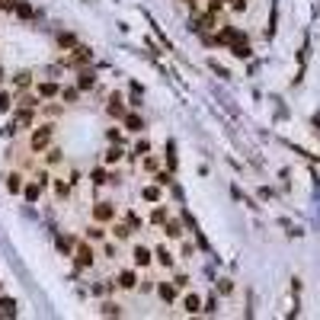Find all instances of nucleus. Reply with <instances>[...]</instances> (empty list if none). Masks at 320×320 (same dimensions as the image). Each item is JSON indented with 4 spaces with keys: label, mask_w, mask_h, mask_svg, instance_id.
<instances>
[{
    "label": "nucleus",
    "mask_w": 320,
    "mask_h": 320,
    "mask_svg": "<svg viewBox=\"0 0 320 320\" xmlns=\"http://www.w3.org/2000/svg\"><path fill=\"white\" fill-rule=\"evenodd\" d=\"M52 141H55V125H39V128H32V135H29V147L35 154H42V151L52 147Z\"/></svg>",
    "instance_id": "obj_1"
},
{
    "label": "nucleus",
    "mask_w": 320,
    "mask_h": 320,
    "mask_svg": "<svg viewBox=\"0 0 320 320\" xmlns=\"http://www.w3.org/2000/svg\"><path fill=\"white\" fill-rule=\"evenodd\" d=\"M87 61H90V48H87V45H74V52H70V55H61V64H67V67H80Z\"/></svg>",
    "instance_id": "obj_2"
},
{
    "label": "nucleus",
    "mask_w": 320,
    "mask_h": 320,
    "mask_svg": "<svg viewBox=\"0 0 320 320\" xmlns=\"http://www.w3.org/2000/svg\"><path fill=\"white\" fill-rule=\"evenodd\" d=\"M93 256H96V253H93L90 243H77V250H74V266H77L80 272L90 269V266H93Z\"/></svg>",
    "instance_id": "obj_3"
},
{
    "label": "nucleus",
    "mask_w": 320,
    "mask_h": 320,
    "mask_svg": "<svg viewBox=\"0 0 320 320\" xmlns=\"http://www.w3.org/2000/svg\"><path fill=\"white\" fill-rule=\"evenodd\" d=\"M93 221H100V224L115 221V205L112 202H96L93 205Z\"/></svg>",
    "instance_id": "obj_4"
},
{
    "label": "nucleus",
    "mask_w": 320,
    "mask_h": 320,
    "mask_svg": "<svg viewBox=\"0 0 320 320\" xmlns=\"http://www.w3.org/2000/svg\"><path fill=\"white\" fill-rule=\"evenodd\" d=\"M32 122H35V109H26V106H19V109L13 112V122H10V128H13V132H16L19 125L26 128V125H32Z\"/></svg>",
    "instance_id": "obj_5"
},
{
    "label": "nucleus",
    "mask_w": 320,
    "mask_h": 320,
    "mask_svg": "<svg viewBox=\"0 0 320 320\" xmlns=\"http://www.w3.org/2000/svg\"><path fill=\"white\" fill-rule=\"evenodd\" d=\"M35 93H39L42 100H52V96H61V87H58L55 80H39V84H35Z\"/></svg>",
    "instance_id": "obj_6"
},
{
    "label": "nucleus",
    "mask_w": 320,
    "mask_h": 320,
    "mask_svg": "<svg viewBox=\"0 0 320 320\" xmlns=\"http://www.w3.org/2000/svg\"><path fill=\"white\" fill-rule=\"evenodd\" d=\"M106 112H109L112 118H125V115H128V109H125V103H122V96H118V93H112V96H109V103H106Z\"/></svg>",
    "instance_id": "obj_7"
},
{
    "label": "nucleus",
    "mask_w": 320,
    "mask_h": 320,
    "mask_svg": "<svg viewBox=\"0 0 320 320\" xmlns=\"http://www.w3.org/2000/svg\"><path fill=\"white\" fill-rule=\"evenodd\" d=\"M132 259H135V266H141V269H144V266H151L157 256H154V250H147V247H141V243H138L135 250H132Z\"/></svg>",
    "instance_id": "obj_8"
},
{
    "label": "nucleus",
    "mask_w": 320,
    "mask_h": 320,
    "mask_svg": "<svg viewBox=\"0 0 320 320\" xmlns=\"http://www.w3.org/2000/svg\"><path fill=\"white\" fill-rule=\"evenodd\" d=\"M176 288H180L176 282H173V285H167V282H160V285H157V294H160V301H163V304H173V301H176Z\"/></svg>",
    "instance_id": "obj_9"
},
{
    "label": "nucleus",
    "mask_w": 320,
    "mask_h": 320,
    "mask_svg": "<svg viewBox=\"0 0 320 320\" xmlns=\"http://www.w3.org/2000/svg\"><path fill=\"white\" fill-rule=\"evenodd\" d=\"M122 125H125V132H135V135H138L141 128H144V118H141L138 112H128V115L122 118Z\"/></svg>",
    "instance_id": "obj_10"
},
{
    "label": "nucleus",
    "mask_w": 320,
    "mask_h": 320,
    "mask_svg": "<svg viewBox=\"0 0 320 320\" xmlns=\"http://www.w3.org/2000/svg\"><path fill=\"white\" fill-rule=\"evenodd\" d=\"M45 192V189H42V183L39 180H32V183H26V189H22V195H26V202L32 205V202H39V195Z\"/></svg>",
    "instance_id": "obj_11"
},
{
    "label": "nucleus",
    "mask_w": 320,
    "mask_h": 320,
    "mask_svg": "<svg viewBox=\"0 0 320 320\" xmlns=\"http://www.w3.org/2000/svg\"><path fill=\"white\" fill-rule=\"evenodd\" d=\"M112 234H115V240H128L135 234V228L128 221H112Z\"/></svg>",
    "instance_id": "obj_12"
},
{
    "label": "nucleus",
    "mask_w": 320,
    "mask_h": 320,
    "mask_svg": "<svg viewBox=\"0 0 320 320\" xmlns=\"http://www.w3.org/2000/svg\"><path fill=\"white\" fill-rule=\"evenodd\" d=\"M32 87V70H19V74H13V90H29Z\"/></svg>",
    "instance_id": "obj_13"
},
{
    "label": "nucleus",
    "mask_w": 320,
    "mask_h": 320,
    "mask_svg": "<svg viewBox=\"0 0 320 320\" xmlns=\"http://www.w3.org/2000/svg\"><path fill=\"white\" fill-rule=\"evenodd\" d=\"M154 256H157V263H160L163 269H173V266H176V259H173V253L167 250V247H157V250H154Z\"/></svg>",
    "instance_id": "obj_14"
},
{
    "label": "nucleus",
    "mask_w": 320,
    "mask_h": 320,
    "mask_svg": "<svg viewBox=\"0 0 320 320\" xmlns=\"http://www.w3.org/2000/svg\"><path fill=\"white\" fill-rule=\"evenodd\" d=\"M138 285V276L132 269H125V272H118V288H125V291H132Z\"/></svg>",
    "instance_id": "obj_15"
},
{
    "label": "nucleus",
    "mask_w": 320,
    "mask_h": 320,
    "mask_svg": "<svg viewBox=\"0 0 320 320\" xmlns=\"http://www.w3.org/2000/svg\"><path fill=\"white\" fill-rule=\"evenodd\" d=\"M77 87L80 90H93V87H96V77H93V70H80V74H77Z\"/></svg>",
    "instance_id": "obj_16"
},
{
    "label": "nucleus",
    "mask_w": 320,
    "mask_h": 320,
    "mask_svg": "<svg viewBox=\"0 0 320 320\" xmlns=\"http://www.w3.org/2000/svg\"><path fill=\"white\" fill-rule=\"evenodd\" d=\"M52 186H55V195H58V202H64V199L70 195V189H74V183H70V180H67V183H64V180H55Z\"/></svg>",
    "instance_id": "obj_17"
},
{
    "label": "nucleus",
    "mask_w": 320,
    "mask_h": 320,
    "mask_svg": "<svg viewBox=\"0 0 320 320\" xmlns=\"http://www.w3.org/2000/svg\"><path fill=\"white\" fill-rule=\"evenodd\" d=\"M183 311H186V314H199V311H202L199 294H186V298H183Z\"/></svg>",
    "instance_id": "obj_18"
},
{
    "label": "nucleus",
    "mask_w": 320,
    "mask_h": 320,
    "mask_svg": "<svg viewBox=\"0 0 320 320\" xmlns=\"http://www.w3.org/2000/svg\"><path fill=\"white\" fill-rule=\"evenodd\" d=\"M231 55L234 58H250V45H247V39L240 35V39H237L234 45H231Z\"/></svg>",
    "instance_id": "obj_19"
},
{
    "label": "nucleus",
    "mask_w": 320,
    "mask_h": 320,
    "mask_svg": "<svg viewBox=\"0 0 320 320\" xmlns=\"http://www.w3.org/2000/svg\"><path fill=\"white\" fill-rule=\"evenodd\" d=\"M7 189H10L13 195H19L22 189H26V186H22V173H10V176H7Z\"/></svg>",
    "instance_id": "obj_20"
},
{
    "label": "nucleus",
    "mask_w": 320,
    "mask_h": 320,
    "mask_svg": "<svg viewBox=\"0 0 320 320\" xmlns=\"http://www.w3.org/2000/svg\"><path fill=\"white\" fill-rule=\"evenodd\" d=\"M163 234L176 240V237H183V224H180V221H173V218H167V221H163Z\"/></svg>",
    "instance_id": "obj_21"
},
{
    "label": "nucleus",
    "mask_w": 320,
    "mask_h": 320,
    "mask_svg": "<svg viewBox=\"0 0 320 320\" xmlns=\"http://www.w3.org/2000/svg\"><path fill=\"white\" fill-rule=\"evenodd\" d=\"M58 250H61L64 256H74V250H77L74 237H58Z\"/></svg>",
    "instance_id": "obj_22"
},
{
    "label": "nucleus",
    "mask_w": 320,
    "mask_h": 320,
    "mask_svg": "<svg viewBox=\"0 0 320 320\" xmlns=\"http://www.w3.org/2000/svg\"><path fill=\"white\" fill-rule=\"evenodd\" d=\"M170 218V211H167V205H157V208H154L151 211V224H160V228H163V221H167Z\"/></svg>",
    "instance_id": "obj_23"
},
{
    "label": "nucleus",
    "mask_w": 320,
    "mask_h": 320,
    "mask_svg": "<svg viewBox=\"0 0 320 320\" xmlns=\"http://www.w3.org/2000/svg\"><path fill=\"white\" fill-rule=\"evenodd\" d=\"M0 317H16V301L13 298H0Z\"/></svg>",
    "instance_id": "obj_24"
},
{
    "label": "nucleus",
    "mask_w": 320,
    "mask_h": 320,
    "mask_svg": "<svg viewBox=\"0 0 320 320\" xmlns=\"http://www.w3.org/2000/svg\"><path fill=\"white\" fill-rule=\"evenodd\" d=\"M16 106H26V109H39L42 106V96H29V93H19V103Z\"/></svg>",
    "instance_id": "obj_25"
},
{
    "label": "nucleus",
    "mask_w": 320,
    "mask_h": 320,
    "mask_svg": "<svg viewBox=\"0 0 320 320\" xmlns=\"http://www.w3.org/2000/svg\"><path fill=\"white\" fill-rule=\"evenodd\" d=\"M80 93H84L80 87H61V100H64V103H77Z\"/></svg>",
    "instance_id": "obj_26"
},
{
    "label": "nucleus",
    "mask_w": 320,
    "mask_h": 320,
    "mask_svg": "<svg viewBox=\"0 0 320 320\" xmlns=\"http://www.w3.org/2000/svg\"><path fill=\"white\" fill-rule=\"evenodd\" d=\"M122 157H125V151H122V147H118V144H112L109 151H106V157H103V160H106V163H118V160H122Z\"/></svg>",
    "instance_id": "obj_27"
},
{
    "label": "nucleus",
    "mask_w": 320,
    "mask_h": 320,
    "mask_svg": "<svg viewBox=\"0 0 320 320\" xmlns=\"http://www.w3.org/2000/svg\"><path fill=\"white\" fill-rule=\"evenodd\" d=\"M147 151H151V141H147V138H138V144H135V151H132V157H144Z\"/></svg>",
    "instance_id": "obj_28"
},
{
    "label": "nucleus",
    "mask_w": 320,
    "mask_h": 320,
    "mask_svg": "<svg viewBox=\"0 0 320 320\" xmlns=\"http://www.w3.org/2000/svg\"><path fill=\"white\" fill-rule=\"evenodd\" d=\"M141 195H144L147 202H160V189L157 186H144V189H141Z\"/></svg>",
    "instance_id": "obj_29"
},
{
    "label": "nucleus",
    "mask_w": 320,
    "mask_h": 320,
    "mask_svg": "<svg viewBox=\"0 0 320 320\" xmlns=\"http://www.w3.org/2000/svg\"><path fill=\"white\" fill-rule=\"evenodd\" d=\"M87 237H90V240H103V237H106V228H103V224L96 221V224H93V228L87 231Z\"/></svg>",
    "instance_id": "obj_30"
},
{
    "label": "nucleus",
    "mask_w": 320,
    "mask_h": 320,
    "mask_svg": "<svg viewBox=\"0 0 320 320\" xmlns=\"http://www.w3.org/2000/svg\"><path fill=\"white\" fill-rule=\"evenodd\" d=\"M58 45H61V48H74V45H77V39H74L70 32H61V35H58Z\"/></svg>",
    "instance_id": "obj_31"
},
{
    "label": "nucleus",
    "mask_w": 320,
    "mask_h": 320,
    "mask_svg": "<svg viewBox=\"0 0 320 320\" xmlns=\"http://www.w3.org/2000/svg\"><path fill=\"white\" fill-rule=\"evenodd\" d=\"M16 13H19L22 19H32V13H35V10L26 4V0H19V4H16Z\"/></svg>",
    "instance_id": "obj_32"
},
{
    "label": "nucleus",
    "mask_w": 320,
    "mask_h": 320,
    "mask_svg": "<svg viewBox=\"0 0 320 320\" xmlns=\"http://www.w3.org/2000/svg\"><path fill=\"white\" fill-rule=\"evenodd\" d=\"M45 160H48V163H61V160H64V154L58 151V147H48V157H45Z\"/></svg>",
    "instance_id": "obj_33"
},
{
    "label": "nucleus",
    "mask_w": 320,
    "mask_h": 320,
    "mask_svg": "<svg viewBox=\"0 0 320 320\" xmlns=\"http://www.w3.org/2000/svg\"><path fill=\"white\" fill-rule=\"evenodd\" d=\"M103 314H106V317H112V314H115V317H118V314H122V311H118V304H112V301H106V304H103Z\"/></svg>",
    "instance_id": "obj_34"
},
{
    "label": "nucleus",
    "mask_w": 320,
    "mask_h": 320,
    "mask_svg": "<svg viewBox=\"0 0 320 320\" xmlns=\"http://www.w3.org/2000/svg\"><path fill=\"white\" fill-rule=\"evenodd\" d=\"M154 183H157V186H170L173 180H170V173H157V176H154Z\"/></svg>",
    "instance_id": "obj_35"
},
{
    "label": "nucleus",
    "mask_w": 320,
    "mask_h": 320,
    "mask_svg": "<svg viewBox=\"0 0 320 320\" xmlns=\"http://www.w3.org/2000/svg\"><path fill=\"white\" fill-rule=\"evenodd\" d=\"M125 221H128V224H132V228H135V231L141 228V218L135 215V211H128V215H125Z\"/></svg>",
    "instance_id": "obj_36"
},
{
    "label": "nucleus",
    "mask_w": 320,
    "mask_h": 320,
    "mask_svg": "<svg viewBox=\"0 0 320 320\" xmlns=\"http://www.w3.org/2000/svg\"><path fill=\"white\" fill-rule=\"evenodd\" d=\"M157 163H160L157 157H144V170H147V173H154V170H157Z\"/></svg>",
    "instance_id": "obj_37"
},
{
    "label": "nucleus",
    "mask_w": 320,
    "mask_h": 320,
    "mask_svg": "<svg viewBox=\"0 0 320 320\" xmlns=\"http://www.w3.org/2000/svg\"><path fill=\"white\" fill-rule=\"evenodd\" d=\"M228 4H231V10H237V13H243V10H247V0H228Z\"/></svg>",
    "instance_id": "obj_38"
},
{
    "label": "nucleus",
    "mask_w": 320,
    "mask_h": 320,
    "mask_svg": "<svg viewBox=\"0 0 320 320\" xmlns=\"http://www.w3.org/2000/svg\"><path fill=\"white\" fill-rule=\"evenodd\" d=\"M109 141L112 144H122V132H118V128H109Z\"/></svg>",
    "instance_id": "obj_39"
},
{
    "label": "nucleus",
    "mask_w": 320,
    "mask_h": 320,
    "mask_svg": "<svg viewBox=\"0 0 320 320\" xmlns=\"http://www.w3.org/2000/svg\"><path fill=\"white\" fill-rule=\"evenodd\" d=\"M93 183L103 186V183H106V173H103V170H93Z\"/></svg>",
    "instance_id": "obj_40"
},
{
    "label": "nucleus",
    "mask_w": 320,
    "mask_h": 320,
    "mask_svg": "<svg viewBox=\"0 0 320 320\" xmlns=\"http://www.w3.org/2000/svg\"><path fill=\"white\" fill-rule=\"evenodd\" d=\"M103 253H106V259H115V256H118V250H115L112 243H106V250H103Z\"/></svg>",
    "instance_id": "obj_41"
},
{
    "label": "nucleus",
    "mask_w": 320,
    "mask_h": 320,
    "mask_svg": "<svg viewBox=\"0 0 320 320\" xmlns=\"http://www.w3.org/2000/svg\"><path fill=\"white\" fill-rule=\"evenodd\" d=\"M19 0H0V10H16Z\"/></svg>",
    "instance_id": "obj_42"
},
{
    "label": "nucleus",
    "mask_w": 320,
    "mask_h": 320,
    "mask_svg": "<svg viewBox=\"0 0 320 320\" xmlns=\"http://www.w3.org/2000/svg\"><path fill=\"white\" fill-rule=\"evenodd\" d=\"M173 282H176V285H180V288H186V285H189V276H183V272H180V276H176Z\"/></svg>",
    "instance_id": "obj_43"
},
{
    "label": "nucleus",
    "mask_w": 320,
    "mask_h": 320,
    "mask_svg": "<svg viewBox=\"0 0 320 320\" xmlns=\"http://www.w3.org/2000/svg\"><path fill=\"white\" fill-rule=\"evenodd\" d=\"M192 253H195V247H192V243H186V247H183V256H186V259H192Z\"/></svg>",
    "instance_id": "obj_44"
},
{
    "label": "nucleus",
    "mask_w": 320,
    "mask_h": 320,
    "mask_svg": "<svg viewBox=\"0 0 320 320\" xmlns=\"http://www.w3.org/2000/svg\"><path fill=\"white\" fill-rule=\"evenodd\" d=\"M0 109H10V96L7 93H0Z\"/></svg>",
    "instance_id": "obj_45"
},
{
    "label": "nucleus",
    "mask_w": 320,
    "mask_h": 320,
    "mask_svg": "<svg viewBox=\"0 0 320 320\" xmlns=\"http://www.w3.org/2000/svg\"><path fill=\"white\" fill-rule=\"evenodd\" d=\"M0 80H4V74H0Z\"/></svg>",
    "instance_id": "obj_46"
}]
</instances>
